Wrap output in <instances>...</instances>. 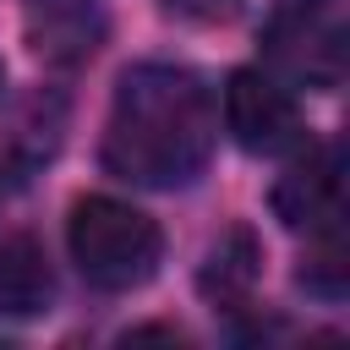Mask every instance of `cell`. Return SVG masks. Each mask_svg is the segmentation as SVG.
<instances>
[{"mask_svg": "<svg viewBox=\"0 0 350 350\" xmlns=\"http://www.w3.org/2000/svg\"><path fill=\"white\" fill-rule=\"evenodd\" d=\"M273 213L290 230H328L345 219V159L339 148H306L273 186Z\"/></svg>", "mask_w": 350, "mask_h": 350, "instance_id": "5", "label": "cell"}, {"mask_svg": "<svg viewBox=\"0 0 350 350\" xmlns=\"http://www.w3.org/2000/svg\"><path fill=\"white\" fill-rule=\"evenodd\" d=\"M0 88H5V66H0Z\"/></svg>", "mask_w": 350, "mask_h": 350, "instance_id": "12", "label": "cell"}, {"mask_svg": "<svg viewBox=\"0 0 350 350\" xmlns=\"http://www.w3.org/2000/svg\"><path fill=\"white\" fill-rule=\"evenodd\" d=\"M55 301V273L49 257L33 235L5 230L0 235V312L5 317H38Z\"/></svg>", "mask_w": 350, "mask_h": 350, "instance_id": "6", "label": "cell"}, {"mask_svg": "<svg viewBox=\"0 0 350 350\" xmlns=\"http://www.w3.org/2000/svg\"><path fill=\"white\" fill-rule=\"evenodd\" d=\"M301 284H306L312 295H328V301L345 295V284H350V252H345L339 224L317 230V246H312V257L301 262Z\"/></svg>", "mask_w": 350, "mask_h": 350, "instance_id": "10", "label": "cell"}, {"mask_svg": "<svg viewBox=\"0 0 350 350\" xmlns=\"http://www.w3.org/2000/svg\"><path fill=\"white\" fill-rule=\"evenodd\" d=\"M224 131L246 153H290V148L306 142L295 93L273 71H257V66L230 71V82H224Z\"/></svg>", "mask_w": 350, "mask_h": 350, "instance_id": "4", "label": "cell"}, {"mask_svg": "<svg viewBox=\"0 0 350 350\" xmlns=\"http://www.w3.org/2000/svg\"><path fill=\"white\" fill-rule=\"evenodd\" d=\"M66 246L77 273L98 290H137L164 257L159 224L120 197H82L66 219Z\"/></svg>", "mask_w": 350, "mask_h": 350, "instance_id": "2", "label": "cell"}, {"mask_svg": "<svg viewBox=\"0 0 350 350\" xmlns=\"http://www.w3.org/2000/svg\"><path fill=\"white\" fill-rule=\"evenodd\" d=\"M60 131H66V104L55 93H33L16 115H11V131H5V159L16 170H33L44 164L55 148H60Z\"/></svg>", "mask_w": 350, "mask_h": 350, "instance_id": "9", "label": "cell"}, {"mask_svg": "<svg viewBox=\"0 0 350 350\" xmlns=\"http://www.w3.org/2000/svg\"><path fill=\"white\" fill-rule=\"evenodd\" d=\"M257 268H262V246H257L252 230L235 224L230 235H219V241L208 246L202 273H197V290H202L213 306H241V301L252 295V284H257Z\"/></svg>", "mask_w": 350, "mask_h": 350, "instance_id": "7", "label": "cell"}, {"mask_svg": "<svg viewBox=\"0 0 350 350\" xmlns=\"http://www.w3.org/2000/svg\"><path fill=\"white\" fill-rule=\"evenodd\" d=\"M98 11L93 0H44L33 11V38H38V55L49 60H88L98 49Z\"/></svg>", "mask_w": 350, "mask_h": 350, "instance_id": "8", "label": "cell"}, {"mask_svg": "<svg viewBox=\"0 0 350 350\" xmlns=\"http://www.w3.org/2000/svg\"><path fill=\"white\" fill-rule=\"evenodd\" d=\"M213 137L219 115L208 82L186 66L142 60L115 82L104 120V170L131 186L175 191L208 170Z\"/></svg>", "mask_w": 350, "mask_h": 350, "instance_id": "1", "label": "cell"}, {"mask_svg": "<svg viewBox=\"0 0 350 350\" xmlns=\"http://www.w3.org/2000/svg\"><path fill=\"white\" fill-rule=\"evenodd\" d=\"M262 49L279 77L334 88L345 77V22L334 0H279L262 27Z\"/></svg>", "mask_w": 350, "mask_h": 350, "instance_id": "3", "label": "cell"}, {"mask_svg": "<svg viewBox=\"0 0 350 350\" xmlns=\"http://www.w3.org/2000/svg\"><path fill=\"white\" fill-rule=\"evenodd\" d=\"M170 16H186V22H230L241 11V0H159Z\"/></svg>", "mask_w": 350, "mask_h": 350, "instance_id": "11", "label": "cell"}]
</instances>
